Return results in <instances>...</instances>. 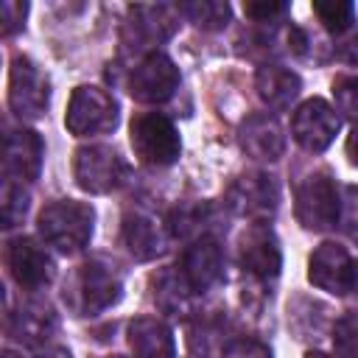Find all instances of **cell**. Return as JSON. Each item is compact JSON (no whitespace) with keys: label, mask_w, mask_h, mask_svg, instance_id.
I'll return each instance as SVG.
<instances>
[{"label":"cell","mask_w":358,"mask_h":358,"mask_svg":"<svg viewBox=\"0 0 358 358\" xmlns=\"http://www.w3.org/2000/svg\"><path fill=\"white\" fill-rule=\"evenodd\" d=\"M255 87H257L260 101L268 109L282 112L296 101V95L302 90V81L294 70H288L282 64H260L257 76H255Z\"/></svg>","instance_id":"20"},{"label":"cell","mask_w":358,"mask_h":358,"mask_svg":"<svg viewBox=\"0 0 358 358\" xmlns=\"http://www.w3.org/2000/svg\"><path fill=\"white\" fill-rule=\"evenodd\" d=\"M347 157L352 165H358V126H352V131L347 137Z\"/></svg>","instance_id":"33"},{"label":"cell","mask_w":358,"mask_h":358,"mask_svg":"<svg viewBox=\"0 0 358 358\" xmlns=\"http://www.w3.org/2000/svg\"><path fill=\"white\" fill-rule=\"evenodd\" d=\"M341 232L352 241H358V185H347L338 201V221Z\"/></svg>","instance_id":"29"},{"label":"cell","mask_w":358,"mask_h":358,"mask_svg":"<svg viewBox=\"0 0 358 358\" xmlns=\"http://www.w3.org/2000/svg\"><path fill=\"white\" fill-rule=\"evenodd\" d=\"M179 87V67L171 56L159 50H148L129 76V92L131 98L143 103H162L168 101Z\"/></svg>","instance_id":"9"},{"label":"cell","mask_w":358,"mask_h":358,"mask_svg":"<svg viewBox=\"0 0 358 358\" xmlns=\"http://www.w3.org/2000/svg\"><path fill=\"white\" fill-rule=\"evenodd\" d=\"M50 101L48 76L28 56H14L8 67V106L22 120H36L45 115Z\"/></svg>","instance_id":"6"},{"label":"cell","mask_w":358,"mask_h":358,"mask_svg":"<svg viewBox=\"0 0 358 358\" xmlns=\"http://www.w3.org/2000/svg\"><path fill=\"white\" fill-rule=\"evenodd\" d=\"M338 201L341 196L333 176L327 171H313L296 187V199H294L296 221L305 229L322 232L338 221Z\"/></svg>","instance_id":"5"},{"label":"cell","mask_w":358,"mask_h":358,"mask_svg":"<svg viewBox=\"0 0 358 358\" xmlns=\"http://www.w3.org/2000/svg\"><path fill=\"white\" fill-rule=\"evenodd\" d=\"M277 204H280V187L274 176L266 171H246L227 190V207L235 215H243L252 221L271 218L277 213Z\"/></svg>","instance_id":"7"},{"label":"cell","mask_w":358,"mask_h":358,"mask_svg":"<svg viewBox=\"0 0 358 358\" xmlns=\"http://www.w3.org/2000/svg\"><path fill=\"white\" fill-rule=\"evenodd\" d=\"M129 347L134 358H173V333L157 316H137L129 322Z\"/></svg>","instance_id":"19"},{"label":"cell","mask_w":358,"mask_h":358,"mask_svg":"<svg viewBox=\"0 0 358 358\" xmlns=\"http://www.w3.org/2000/svg\"><path fill=\"white\" fill-rule=\"evenodd\" d=\"M182 17H187L196 28H204V31H218L229 22V3H221V0H193V3H179L176 6Z\"/></svg>","instance_id":"24"},{"label":"cell","mask_w":358,"mask_h":358,"mask_svg":"<svg viewBox=\"0 0 358 358\" xmlns=\"http://www.w3.org/2000/svg\"><path fill=\"white\" fill-rule=\"evenodd\" d=\"M28 14V3H17V0H3L0 3V17H3V36H11L14 31L22 28Z\"/></svg>","instance_id":"32"},{"label":"cell","mask_w":358,"mask_h":358,"mask_svg":"<svg viewBox=\"0 0 358 358\" xmlns=\"http://www.w3.org/2000/svg\"><path fill=\"white\" fill-rule=\"evenodd\" d=\"M73 176L87 193H109L126 179V162L106 145H84L76 151Z\"/></svg>","instance_id":"10"},{"label":"cell","mask_w":358,"mask_h":358,"mask_svg":"<svg viewBox=\"0 0 358 358\" xmlns=\"http://www.w3.org/2000/svg\"><path fill=\"white\" fill-rule=\"evenodd\" d=\"M241 266L260 280H274L282 268V249L274 235V229L266 221H255L243 235L238 246Z\"/></svg>","instance_id":"12"},{"label":"cell","mask_w":358,"mask_h":358,"mask_svg":"<svg viewBox=\"0 0 358 358\" xmlns=\"http://www.w3.org/2000/svg\"><path fill=\"white\" fill-rule=\"evenodd\" d=\"M210 207L204 204H185V207H176L168 218V229L176 235V238H207V229H210Z\"/></svg>","instance_id":"23"},{"label":"cell","mask_w":358,"mask_h":358,"mask_svg":"<svg viewBox=\"0 0 358 358\" xmlns=\"http://www.w3.org/2000/svg\"><path fill=\"white\" fill-rule=\"evenodd\" d=\"M308 280L336 296L358 294V263L350 257V252L333 241L316 246V252L308 260Z\"/></svg>","instance_id":"8"},{"label":"cell","mask_w":358,"mask_h":358,"mask_svg":"<svg viewBox=\"0 0 358 358\" xmlns=\"http://www.w3.org/2000/svg\"><path fill=\"white\" fill-rule=\"evenodd\" d=\"M238 140L252 159H263V162H274L285 151L282 126L271 115H249L238 129Z\"/></svg>","instance_id":"17"},{"label":"cell","mask_w":358,"mask_h":358,"mask_svg":"<svg viewBox=\"0 0 358 358\" xmlns=\"http://www.w3.org/2000/svg\"><path fill=\"white\" fill-rule=\"evenodd\" d=\"M338 129H341L338 112L322 98L305 101L291 120V134L305 151H324L336 140Z\"/></svg>","instance_id":"11"},{"label":"cell","mask_w":358,"mask_h":358,"mask_svg":"<svg viewBox=\"0 0 358 358\" xmlns=\"http://www.w3.org/2000/svg\"><path fill=\"white\" fill-rule=\"evenodd\" d=\"M95 210L76 199H59L42 207L36 218V229L48 246H53L62 255L81 252L92 238Z\"/></svg>","instance_id":"1"},{"label":"cell","mask_w":358,"mask_h":358,"mask_svg":"<svg viewBox=\"0 0 358 358\" xmlns=\"http://www.w3.org/2000/svg\"><path fill=\"white\" fill-rule=\"evenodd\" d=\"M305 358H330V355H324V352H319V350H310Z\"/></svg>","instance_id":"35"},{"label":"cell","mask_w":358,"mask_h":358,"mask_svg":"<svg viewBox=\"0 0 358 358\" xmlns=\"http://www.w3.org/2000/svg\"><path fill=\"white\" fill-rule=\"evenodd\" d=\"M56 313L50 305L42 302H28L17 313L8 316V336L25 341V344H42L56 333Z\"/></svg>","instance_id":"21"},{"label":"cell","mask_w":358,"mask_h":358,"mask_svg":"<svg viewBox=\"0 0 358 358\" xmlns=\"http://www.w3.org/2000/svg\"><path fill=\"white\" fill-rule=\"evenodd\" d=\"M221 271H224V249L213 235L199 238L185 249L182 277H185V282L190 285L193 294L210 291L221 280Z\"/></svg>","instance_id":"14"},{"label":"cell","mask_w":358,"mask_h":358,"mask_svg":"<svg viewBox=\"0 0 358 358\" xmlns=\"http://www.w3.org/2000/svg\"><path fill=\"white\" fill-rule=\"evenodd\" d=\"M120 291L123 285L112 266H106L103 260H87L78 266L64 299L76 310V316H92L115 305L120 299Z\"/></svg>","instance_id":"2"},{"label":"cell","mask_w":358,"mask_h":358,"mask_svg":"<svg viewBox=\"0 0 358 358\" xmlns=\"http://www.w3.org/2000/svg\"><path fill=\"white\" fill-rule=\"evenodd\" d=\"M64 126L76 137H92V134H106L117 126V101L92 84H81L73 90Z\"/></svg>","instance_id":"3"},{"label":"cell","mask_w":358,"mask_h":358,"mask_svg":"<svg viewBox=\"0 0 358 358\" xmlns=\"http://www.w3.org/2000/svg\"><path fill=\"white\" fill-rule=\"evenodd\" d=\"M131 148L145 165H171L182 154V140L176 126L159 112H143L129 126Z\"/></svg>","instance_id":"4"},{"label":"cell","mask_w":358,"mask_h":358,"mask_svg":"<svg viewBox=\"0 0 358 358\" xmlns=\"http://www.w3.org/2000/svg\"><path fill=\"white\" fill-rule=\"evenodd\" d=\"M224 358H271V350H268V344H263L252 336H241V338L227 341Z\"/></svg>","instance_id":"30"},{"label":"cell","mask_w":358,"mask_h":358,"mask_svg":"<svg viewBox=\"0 0 358 358\" xmlns=\"http://www.w3.org/2000/svg\"><path fill=\"white\" fill-rule=\"evenodd\" d=\"M179 17L182 14L176 6L137 3V6H129V31H134V39L140 42V48L159 45V42L173 36V31L179 28Z\"/></svg>","instance_id":"16"},{"label":"cell","mask_w":358,"mask_h":358,"mask_svg":"<svg viewBox=\"0 0 358 358\" xmlns=\"http://www.w3.org/2000/svg\"><path fill=\"white\" fill-rule=\"evenodd\" d=\"M3 204V227L6 229H11V227H17L22 218H25V213H28V193L22 190V182H17V179H6L3 182V199H0Z\"/></svg>","instance_id":"26"},{"label":"cell","mask_w":358,"mask_h":358,"mask_svg":"<svg viewBox=\"0 0 358 358\" xmlns=\"http://www.w3.org/2000/svg\"><path fill=\"white\" fill-rule=\"evenodd\" d=\"M190 294H193V291H190V285L185 282L182 271L165 268V271H159V274L154 277V302H157L165 313H173V316L185 313Z\"/></svg>","instance_id":"22"},{"label":"cell","mask_w":358,"mask_h":358,"mask_svg":"<svg viewBox=\"0 0 358 358\" xmlns=\"http://www.w3.org/2000/svg\"><path fill=\"white\" fill-rule=\"evenodd\" d=\"M45 145L34 129H14L6 134V179L34 182L42 171Z\"/></svg>","instance_id":"15"},{"label":"cell","mask_w":358,"mask_h":358,"mask_svg":"<svg viewBox=\"0 0 358 358\" xmlns=\"http://www.w3.org/2000/svg\"><path fill=\"white\" fill-rule=\"evenodd\" d=\"M246 17H252L255 22H277L288 14V3H277V0H257V3H243Z\"/></svg>","instance_id":"31"},{"label":"cell","mask_w":358,"mask_h":358,"mask_svg":"<svg viewBox=\"0 0 358 358\" xmlns=\"http://www.w3.org/2000/svg\"><path fill=\"white\" fill-rule=\"evenodd\" d=\"M333 98L336 109L358 126V76H338L333 81Z\"/></svg>","instance_id":"28"},{"label":"cell","mask_w":358,"mask_h":358,"mask_svg":"<svg viewBox=\"0 0 358 358\" xmlns=\"http://www.w3.org/2000/svg\"><path fill=\"white\" fill-rule=\"evenodd\" d=\"M333 347L338 358H358V313H347L336 322Z\"/></svg>","instance_id":"27"},{"label":"cell","mask_w":358,"mask_h":358,"mask_svg":"<svg viewBox=\"0 0 358 358\" xmlns=\"http://www.w3.org/2000/svg\"><path fill=\"white\" fill-rule=\"evenodd\" d=\"M8 268L17 285L25 291L45 288L56 274L53 257L34 238H14L8 243Z\"/></svg>","instance_id":"13"},{"label":"cell","mask_w":358,"mask_h":358,"mask_svg":"<svg viewBox=\"0 0 358 358\" xmlns=\"http://www.w3.org/2000/svg\"><path fill=\"white\" fill-rule=\"evenodd\" d=\"M313 14L319 17V22L333 31V34H344L352 20H355V6L347 0H330V3H313Z\"/></svg>","instance_id":"25"},{"label":"cell","mask_w":358,"mask_h":358,"mask_svg":"<svg viewBox=\"0 0 358 358\" xmlns=\"http://www.w3.org/2000/svg\"><path fill=\"white\" fill-rule=\"evenodd\" d=\"M36 358H73V355L64 347H45V350L36 352Z\"/></svg>","instance_id":"34"},{"label":"cell","mask_w":358,"mask_h":358,"mask_svg":"<svg viewBox=\"0 0 358 358\" xmlns=\"http://www.w3.org/2000/svg\"><path fill=\"white\" fill-rule=\"evenodd\" d=\"M123 243L137 260H154L157 255L165 252L168 235H165V227L151 213L131 210L123 218Z\"/></svg>","instance_id":"18"}]
</instances>
